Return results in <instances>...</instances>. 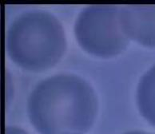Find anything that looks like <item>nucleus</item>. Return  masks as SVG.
Segmentation results:
<instances>
[{"label":"nucleus","instance_id":"3","mask_svg":"<svg viewBox=\"0 0 155 134\" xmlns=\"http://www.w3.org/2000/svg\"><path fill=\"white\" fill-rule=\"evenodd\" d=\"M79 45L91 54L108 57L124 51L129 38L119 22V7L92 5L82 10L74 25Z\"/></svg>","mask_w":155,"mask_h":134},{"label":"nucleus","instance_id":"7","mask_svg":"<svg viewBox=\"0 0 155 134\" xmlns=\"http://www.w3.org/2000/svg\"><path fill=\"white\" fill-rule=\"evenodd\" d=\"M124 134H150V133H147V132H142V131H131V132H126V133Z\"/></svg>","mask_w":155,"mask_h":134},{"label":"nucleus","instance_id":"8","mask_svg":"<svg viewBox=\"0 0 155 134\" xmlns=\"http://www.w3.org/2000/svg\"><path fill=\"white\" fill-rule=\"evenodd\" d=\"M64 134H78V133H64Z\"/></svg>","mask_w":155,"mask_h":134},{"label":"nucleus","instance_id":"5","mask_svg":"<svg viewBox=\"0 0 155 134\" xmlns=\"http://www.w3.org/2000/svg\"><path fill=\"white\" fill-rule=\"evenodd\" d=\"M137 101L142 116L155 126V66L150 69L140 80Z\"/></svg>","mask_w":155,"mask_h":134},{"label":"nucleus","instance_id":"4","mask_svg":"<svg viewBox=\"0 0 155 134\" xmlns=\"http://www.w3.org/2000/svg\"><path fill=\"white\" fill-rule=\"evenodd\" d=\"M119 22L129 38L155 47V5H124L119 7Z\"/></svg>","mask_w":155,"mask_h":134},{"label":"nucleus","instance_id":"1","mask_svg":"<svg viewBox=\"0 0 155 134\" xmlns=\"http://www.w3.org/2000/svg\"><path fill=\"white\" fill-rule=\"evenodd\" d=\"M97 110L93 89L82 78L70 74L40 81L27 102L30 121L40 134L86 132L93 125Z\"/></svg>","mask_w":155,"mask_h":134},{"label":"nucleus","instance_id":"6","mask_svg":"<svg viewBox=\"0 0 155 134\" xmlns=\"http://www.w3.org/2000/svg\"><path fill=\"white\" fill-rule=\"evenodd\" d=\"M5 134H27L24 130L21 129L18 127L7 126L5 129Z\"/></svg>","mask_w":155,"mask_h":134},{"label":"nucleus","instance_id":"2","mask_svg":"<svg viewBox=\"0 0 155 134\" xmlns=\"http://www.w3.org/2000/svg\"><path fill=\"white\" fill-rule=\"evenodd\" d=\"M66 50L62 24L44 11L24 12L14 20L7 36V51L18 66L42 71L54 66Z\"/></svg>","mask_w":155,"mask_h":134}]
</instances>
